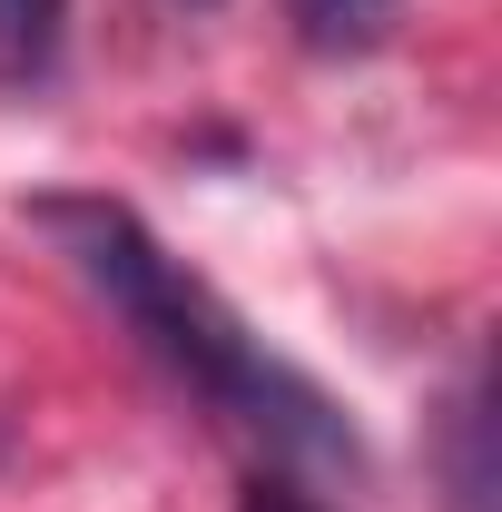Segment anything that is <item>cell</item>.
Wrapping results in <instances>:
<instances>
[{
  "label": "cell",
  "mask_w": 502,
  "mask_h": 512,
  "mask_svg": "<svg viewBox=\"0 0 502 512\" xmlns=\"http://www.w3.org/2000/svg\"><path fill=\"white\" fill-rule=\"evenodd\" d=\"M453 434H463V453H453V503L463 512H483L493 503V473H483V384H463V404H453Z\"/></svg>",
  "instance_id": "3957f363"
},
{
  "label": "cell",
  "mask_w": 502,
  "mask_h": 512,
  "mask_svg": "<svg viewBox=\"0 0 502 512\" xmlns=\"http://www.w3.org/2000/svg\"><path fill=\"white\" fill-rule=\"evenodd\" d=\"M296 10H306L315 30L335 40V30H375V20H384V10H394V0H296Z\"/></svg>",
  "instance_id": "277c9868"
},
{
  "label": "cell",
  "mask_w": 502,
  "mask_h": 512,
  "mask_svg": "<svg viewBox=\"0 0 502 512\" xmlns=\"http://www.w3.org/2000/svg\"><path fill=\"white\" fill-rule=\"evenodd\" d=\"M30 227L69 256V276L188 384L207 414H227L237 434H256V444L286 453V463L345 473V483L365 473V434L345 424V404L315 375H296L286 355H266V335H256L207 276H188L178 256L158 247V237L138 227V207L60 188V197H30Z\"/></svg>",
  "instance_id": "6da1fadb"
},
{
  "label": "cell",
  "mask_w": 502,
  "mask_h": 512,
  "mask_svg": "<svg viewBox=\"0 0 502 512\" xmlns=\"http://www.w3.org/2000/svg\"><path fill=\"white\" fill-rule=\"evenodd\" d=\"M60 20L69 0H0V79H40L60 60Z\"/></svg>",
  "instance_id": "7a4b0ae2"
},
{
  "label": "cell",
  "mask_w": 502,
  "mask_h": 512,
  "mask_svg": "<svg viewBox=\"0 0 502 512\" xmlns=\"http://www.w3.org/2000/svg\"><path fill=\"white\" fill-rule=\"evenodd\" d=\"M237 512H315V503L296 493V483H276V473H256L247 493H237Z\"/></svg>",
  "instance_id": "5b68a950"
}]
</instances>
